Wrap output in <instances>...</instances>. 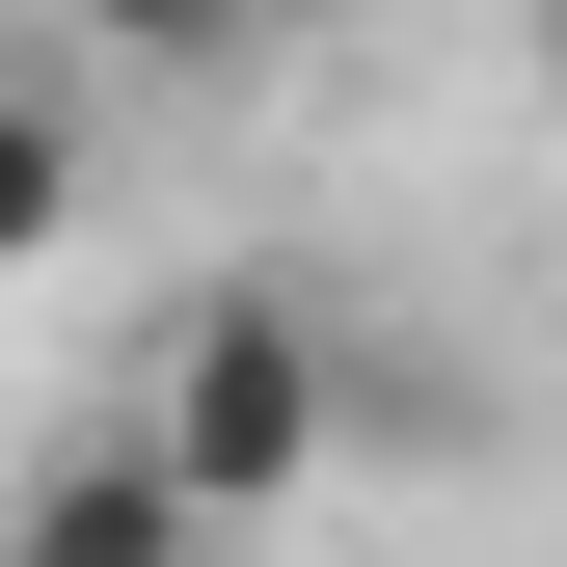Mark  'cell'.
Wrapping results in <instances>:
<instances>
[{"label":"cell","mask_w":567,"mask_h":567,"mask_svg":"<svg viewBox=\"0 0 567 567\" xmlns=\"http://www.w3.org/2000/svg\"><path fill=\"white\" fill-rule=\"evenodd\" d=\"M189 540H217V514H189L135 433H54L28 486H0V567H189Z\"/></svg>","instance_id":"cell-2"},{"label":"cell","mask_w":567,"mask_h":567,"mask_svg":"<svg viewBox=\"0 0 567 567\" xmlns=\"http://www.w3.org/2000/svg\"><path fill=\"white\" fill-rule=\"evenodd\" d=\"M540 82H567V0H540Z\"/></svg>","instance_id":"cell-5"},{"label":"cell","mask_w":567,"mask_h":567,"mask_svg":"<svg viewBox=\"0 0 567 567\" xmlns=\"http://www.w3.org/2000/svg\"><path fill=\"white\" fill-rule=\"evenodd\" d=\"M82 217V82H0V270Z\"/></svg>","instance_id":"cell-4"},{"label":"cell","mask_w":567,"mask_h":567,"mask_svg":"<svg viewBox=\"0 0 567 567\" xmlns=\"http://www.w3.org/2000/svg\"><path fill=\"white\" fill-rule=\"evenodd\" d=\"M54 28H82V54H135V82H244L298 0H54Z\"/></svg>","instance_id":"cell-3"},{"label":"cell","mask_w":567,"mask_h":567,"mask_svg":"<svg viewBox=\"0 0 567 567\" xmlns=\"http://www.w3.org/2000/svg\"><path fill=\"white\" fill-rule=\"evenodd\" d=\"M109 433H135L189 514L244 540V514H298V486L351 460V351H324V298H298V270H217V298L135 351V405H109Z\"/></svg>","instance_id":"cell-1"}]
</instances>
